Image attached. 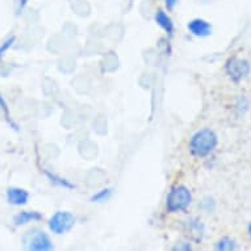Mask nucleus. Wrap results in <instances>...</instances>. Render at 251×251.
Listing matches in <instances>:
<instances>
[{
	"label": "nucleus",
	"instance_id": "nucleus-1",
	"mask_svg": "<svg viewBox=\"0 0 251 251\" xmlns=\"http://www.w3.org/2000/svg\"><path fill=\"white\" fill-rule=\"evenodd\" d=\"M218 137L214 130L209 128L200 129L191 137L188 149L195 158H205L217 148Z\"/></svg>",
	"mask_w": 251,
	"mask_h": 251
},
{
	"label": "nucleus",
	"instance_id": "nucleus-2",
	"mask_svg": "<svg viewBox=\"0 0 251 251\" xmlns=\"http://www.w3.org/2000/svg\"><path fill=\"white\" fill-rule=\"evenodd\" d=\"M192 202V194L185 185L173 187L166 198V210L169 213L185 212Z\"/></svg>",
	"mask_w": 251,
	"mask_h": 251
},
{
	"label": "nucleus",
	"instance_id": "nucleus-3",
	"mask_svg": "<svg viewBox=\"0 0 251 251\" xmlns=\"http://www.w3.org/2000/svg\"><path fill=\"white\" fill-rule=\"evenodd\" d=\"M21 241L25 249L30 251H50L54 249L50 235L41 229L25 231L21 237Z\"/></svg>",
	"mask_w": 251,
	"mask_h": 251
},
{
	"label": "nucleus",
	"instance_id": "nucleus-4",
	"mask_svg": "<svg viewBox=\"0 0 251 251\" xmlns=\"http://www.w3.org/2000/svg\"><path fill=\"white\" fill-rule=\"evenodd\" d=\"M76 224V217L69 210H58L49 218L48 226L51 233L57 235L66 234L74 229Z\"/></svg>",
	"mask_w": 251,
	"mask_h": 251
},
{
	"label": "nucleus",
	"instance_id": "nucleus-5",
	"mask_svg": "<svg viewBox=\"0 0 251 251\" xmlns=\"http://www.w3.org/2000/svg\"><path fill=\"white\" fill-rule=\"evenodd\" d=\"M251 65L246 59H241L238 57L229 58L225 63V73L230 78L231 82L239 83L250 74Z\"/></svg>",
	"mask_w": 251,
	"mask_h": 251
},
{
	"label": "nucleus",
	"instance_id": "nucleus-6",
	"mask_svg": "<svg viewBox=\"0 0 251 251\" xmlns=\"http://www.w3.org/2000/svg\"><path fill=\"white\" fill-rule=\"evenodd\" d=\"M183 230H184L185 235L188 237L190 241L195 243H200L205 235V226L201 223V220H199L196 217L188 218L187 221L183 223Z\"/></svg>",
	"mask_w": 251,
	"mask_h": 251
},
{
	"label": "nucleus",
	"instance_id": "nucleus-7",
	"mask_svg": "<svg viewBox=\"0 0 251 251\" xmlns=\"http://www.w3.org/2000/svg\"><path fill=\"white\" fill-rule=\"evenodd\" d=\"M5 198L8 204L13 206H23L26 205L29 201L30 195L26 190L20 188V187H9L7 192H5Z\"/></svg>",
	"mask_w": 251,
	"mask_h": 251
},
{
	"label": "nucleus",
	"instance_id": "nucleus-8",
	"mask_svg": "<svg viewBox=\"0 0 251 251\" xmlns=\"http://www.w3.org/2000/svg\"><path fill=\"white\" fill-rule=\"evenodd\" d=\"M187 28H188V30H190L194 36L201 38L210 36V34H212V30H213L210 23H208V21L204 20V19H200V17L191 20L190 23L187 24Z\"/></svg>",
	"mask_w": 251,
	"mask_h": 251
},
{
	"label": "nucleus",
	"instance_id": "nucleus-9",
	"mask_svg": "<svg viewBox=\"0 0 251 251\" xmlns=\"http://www.w3.org/2000/svg\"><path fill=\"white\" fill-rule=\"evenodd\" d=\"M42 218L44 216L38 210H23L13 217V224L16 226H23V225H28L30 223H38Z\"/></svg>",
	"mask_w": 251,
	"mask_h": 251
},
{
	"label": "nucleus",
	"instance_id": "nucleus-10",
	"mask_svg": "<svg viewBox=\"0 0 251 251\" xmlns=\"http://www.w3.org/2000/svg\"><path fill=\"white\" fill-rule=\"evenodd\" d=\"M154 20L163 30L169 37H173L174 32H175V26H174L173 19L169 16V13L166 12L165 9H158L154 16Z\"/></svg>",
	"mask_w": 251,
	"mask_h": 251
},
{
	"label": "nucleus",
	"instance_id": "nucleus-11",
	"mask_svg": "<svg viewBox=\"0 0 251 251\" xmlns=\"http://www.w3.org/2000/svg\"><path fill=\"white\" fill-rule=\"evenodd\" d=\"M44 174H45V176L49 179L50 183L53 185H57V187L63 188V190H74L75 188V185L73 184L70 180H67L65 177L59 176V175H57L55 173H51L49 170L44 169Z\"/></svg>",
	"mask_w": 251,
	"mask_h": 251
},
{
	"label": "nucleus",
	"instance_id": "nucleus-12",
	"mask_svg": "<svg viewBox=\"0 0 251 251\" xmlns=\"http://www.w3.org/2000/svg\"><path fill=\"white\" fill-rule=\"evenodd\" d=\"M216 249L218 251H231L237 249V243L234 239H231L230 237H224L216 243Z\"/></svg>",
	"mask_w": 251,
	"mask_h": 251
},
{
	"label": "nucleus",
	"instance_id": "nucleus-13",
	"mask_svg": "<svg viewBox=\"0 0 251 251\" xmlns=\"http://www.w3.org/2000/svg\"><path fill=\"white\" fill-rule=\"evenodd\" d=\"M112 194H113L112 188H103V190H99L98 192H95V194L91 196V201L105 202L112 198Z\"/></svg>",
	"mask_w": 251,
	"mask_h": 251
},
{
	"label": "nucleus",
	"instance_id": "nucleus-14",
	"mask_svg": "<svg viewBox=\"0 0 251 251\" xmlns=\"http://www.w3.org/2000/svg\"><path fill=\"white\" fill-rule=\"evenodd\" d=\"M15 41H16V37L15 36H11V37L5 38L4 41H3V44H0V61L3 59V57L5 55V53L8 51L13 46V44H15Z\"/></svg>",
	"mask_w": 251,
	"mask_h": 251
},
{
	"label": "nucleus",
	"instance_id": "nucleus-15",
	"mask_svg": "<svg viewBox=\"0 0 251 251\" xmlns=\"http://www.w3.org/2000/svg\"><path fill=\"white\" fill-rule=\"evenodd\" d=\"M0 109L3 111V113H4L5 119L8 120L9 124H12L13 126H15V129H17V126L13 124L12 119H11V113H9V107H8V103L5 101L4 96L1 95V92H0Z\"/></svg>",
	"mask_w": 251,
	"mask_h": 251
},
{
	"label": "nucleus",
	"instance_id": "nucleus-16",
	"mask_svg": "<svg viewBox=\"0 0 251 251\" xmlns=\"http://www.w3.org/2000/svg\"><path fill=\"white\" fill-rule=\"evenodd\" d=\"M173 250H192V246L191 242H180L176 246H174Z\"/></svg>",
	"mask_w": 251,
	"mask_h": 251
},
{
	"label": "nucleus",
	"instance_id": "nucleus-17",
	"mask_svg": "<svg viewBox=\"0 0 251 251\" xmlns=\"http://www.w3.org/2000/svg\"><path fill=\"white\" fill-rule=\"evenodd\" d=\"M163 1H165V7L169 12L170 11H173L177 4V0H163Z\"/></svg>",
	"mask_w": 251,
	"mask_h": 251
},
{
	"label": "nucleus",
	"instance_id": "nucleus-18",
	"mask_svg": "<svg viewBox=\"0 0 251 251\" xmlns=\"http://www.w3.org/2000/svg\"><path fill=\"white\" fill-rule=\"evenodd\" d=\"M28 1L29 0H19V4H17V13H20L21 11L26 7Z\"/></svg>",
	"mask_w": 251,
	"mask_h": 251
},
{
	"label": "nucleus",
	"instance_id": "nucleus-19",
	"mask_svg": "<svg viewBox=\"0 0 251 251\" xmlns=\"http://www.w3.org/2000/svg\"><path fill=\"white\" fill-rule=\"evenodd\" d=\"M247 231H249V235H250V239H251V223L249 224V227H247Z\"/></svg>",
	"mask_w": 251,
	"mask_h": 251
}]
</instances>
